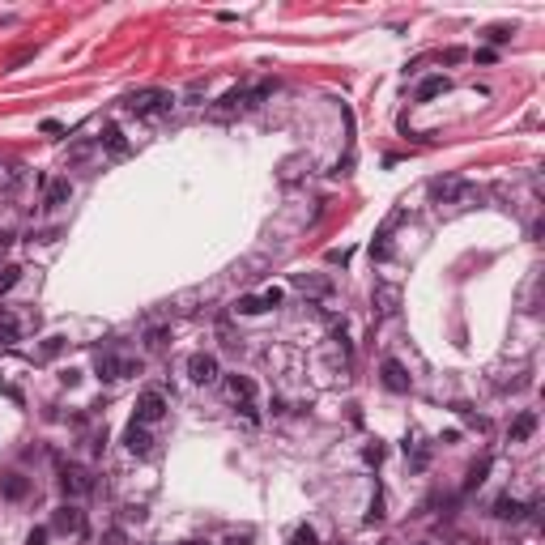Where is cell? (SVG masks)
<instances>
[{
  "label": "cell",
  "mask_w": 545,
  "mask_h": 545,
  "mask_svg": "<svg viewBox=\"0 0 545 545\" xmlns=\"http://www.w3.org/2000/svg\"><path fill=\"white\" fill-rule=\"evenodd\" d=\"M226 388H230V396H235L239 405L243 401H256V383H251L247 375H226Z\"/></svg>",
  "instance_id": "ffe728a7"
},
{
  "label": "cell",
  "mask_w": 545,
  "mask_h": 545,
  "mask_svg": "<svg viewBox=\"0 0 545 545\" xmlns=\"http://www.w3.org/2000/svg\"><path fill=\"white\" fill-rule=\"evenodd\" d=\"M383 520V494L375 490V498H371V511H366V524H379Z\"/></svg>",
  "instance_id": "83f0119b"
},
{
  "label": "cell",
  "mask_w": 545,
  "mask_h": 545,
  "mask_svg": "<svg viewBox=\"0 0 545 545\" xmlns=\"http://www.w3.org/2000/svg\"><path fill=\"white\" fill-rule=\"evenodd\" d=\"M26 545H47V529H30L26 533Z\"/></svg>",
  "instance_id": "836d02e7"
},
{
  "label": "cell",
  "mask_w": 545,
  "mask_h": 545,
  "mask_svg": "<svg viewBox=\"0 0 545 545\" xmlns=\"http://www.w3.org/2000/svg\"><path fill=\"white\" fill-rule=\"evenodd\" d=\"M68 197H73V183H68V179H51L43 205H47V209H60V205H68Z\"/></svg>",
  "instance_id": "e0dca14e"
},
{
  "label": "cell",
  "mask_w": 545,
  "mask_h": 545,
  "mask_svg": "<svg viewBox=\"0 0 545 545\" xmlns=\"http://www.w3.org/2000/svg\"><path fill=\"white\" fill-rule=\"evenodd\" d=\"M145 345L158 354V349H166L170 345V328H149V337H145Z\"/></svg>",
  "instance_id": "484cf974"
},
{
  "label": "cell",
  "mask_w": 545,
  "mask_h": 545,
  "mask_svg": "<svg viewBox=\"0 0 545 545\" xmlns=\"http://www.w3.org/2000/svg\"><path fill=\"white\" fill-rule=\"evenodd\" d=\"M268 94H272V81H260L256 90H247V103H243V111H251V107H260V103L268 99Z\"/></svg>",
  "instance_id": "d4e9b609"
},
{
  "label": "cell",
  "mask_w": 545,
  "mask_h": 545,
  "mask_svg": "<svg viewBox=\"0 0 545 545\" xmlns=\"http://www.w3.org/2000/svg\"><path fill=\"white\" fill-rule=\"evenodd\" d=\"M124 447H128L132 456H149L153 452V439H149V431H145L141 422H132L128 431H124Z\"/></svg>",
  "instance_id": "9c48e42d"
},
{
  "label": "cell",
  "mask_w": 545,
  "mask_h": 545,
  "mask_svg": "<svg viewBox=\"0 0 545 545\" xmlns=\"http://www.w3.org/2000/svg\"><path fill=\"white\" fill-rule=\"evenodd\" d=\"M494 516H498V520H524V516H529V507H524L520 498L503 494V498H494Z\"/></svg>",
  "instance_id": "2e32d148"
},
{
  "label": "cell",
  "mask_w": 545,
  "mask_h": 545,
  "mask_svg": "<svg viewBox=\"0 0 545 545\" xmlns=\"http://www.w3.org/2000/svg\"><path fill=\"white\" fill-rule=\"evenodd\" d=\"M226 545H251V533H239V537H230Z\"/></svg>",
  "instance_id": "74e56055"
},
{
  "label": "cell",
  "mask_w": 545,
  "mask_h": 545,
  "mask_svg": "<svg viewBox=\"0 0 545 545\" xmlns=\"http://www.w3.org/2000/svg\"><path fill=\"white\" fill-rule=\"evenodd\" d=\"M94 371H99V379L115 383V379L141 375V362H132V358H120V354H99V358H94Z\"/></svg>",
  "instance_id": "6da1fadb"
},
{
  "label": "cell",
  "mask_w": 545,
  "mask_h": 545,
  "mask_svg": "<svg viewBox=\"0 0 545 545\" xmlns=\"http://www.w3.org/2000/svg\"><path fill=\"white\" fill-rule=\"evenodd\" d=\"M294 286L303 290V294H316V299H328V294H333V281H324V277H307V272H294Z\"/></svg>",
  "instance_id": "5bb4252c"
},
{
  "label": "cell",
  "mask_w": 545,
  "mask_h": 545,
  "mask_svg": "<svg viewBox=\"0 0 545 545\" xmlns=\"http://www.w3.org/2000/svg\"><path fill=\"white\" fill-rule=\"evenodd\" d=\"M443 60H447V64H456V60H464V51H460V47H447V51H443Z\"/></svg>",
  "instance_id": "e575fe53"
},
{
  "label": "cell",
  "mask_w": 545,
  "mask_h": 545,
  "mask_svg": "<svg viewBox=\"0 0 545 545\" xmlns=\"http://www.w3.org/2000/svg\"><path fill=\"white\" fill-rule=\"evenodd\" d=\"M371 303H375V316L388 320V316H396V307H401V290L396 286H379Z\"/></svg>",
  "instance_id": "30bf717a"
},
{
  "label": "cell",
  "mask_w": 545,
  "mask_h": 545,
  "mask_svg": "<svg viewBox=\"0 0 545 545\" xmlns=\"http://www.w3.org/2000/svg\"><path fill=\"white\" fill-rule=\"evenodd\" d=\"M60 349H64V337H47V341H43V358H55Z\"/></svg>",
  "instance_id": "1f68e13d"
},
{
  "label": "cell",
  "mask_w": 545,
  "mask_h": 545,
  "mask_svg": "<svg viewBox=\"0 0 545 545\" xmlns=\"http://www.w3.org/2000/svg\"><path fill=\"white\" fill-rule=\"evenodd\" d=\"M0 494H5L9 503H22V498L30 494V481H26L22 473H9L5 481H0Z\"/></svg>",
  "instance_id": "9a60e30c"
},
{
  "label": "cell",
  "mask_w": 545,
  "mask_h": 545,
  "mask_svg": "<svg viewBox=\"0 0 545 545\" xmlns=\"http://www.w3.org/2000/svg\"><path fill=\"white\" fill-rule=\"evenodd\" d=\"M243 103H247V90L239 86V90H230L226 99H222L218 107L209 111V120H230V115H235V111H243Z\"/></svg>",
  "instance_id": "8fae6325"
},
{
  "label": "cell",
  "mask_w": 545,
  "mask_h": 545,
  "mask_svg": "<svg viewBox=\"0 0 545 545\" xmlns=\"http://www.w3.org/2000/svg\"><path fill=\"white\" fill-rule=\"evenodd\" d=\"M464 197H473V188L464 183V179H431V201H439V205H456V201H464Z\"/></svg>",
  "instance_id": "277c9868"
},
{
  "label": "cell",
  "mask_w": 545,
  "mask_h": 545,
  "mask_svg": "<svg viewBox=\"0 0 545 545\" xmlns=\"http://www.w3.org/2000/svg\"><path fill=\"white\" fill-rule=\"evenodd\" d=\"M490 464H494L490 456H481V460L473 464V469H469V477H464V494H469V490H477V485H481L485 477H490Z\"/></svg>",
  "instance_id": "7402d4cb"
},
{
  "label": "cell",
  "mask_w": 545,
  "mask_h": 545,
  "mask_svg": "<svg viewBox=\"0 0 545 545\" xmlns=\"http://www.w3.org/2000/svg\"><path fill=\"white\" fill-rule=\"evenodd\" d=\"M239 414H243V422H247V426H260V414H256V401H243V405H239Z\"/></svg>",
  "instance_id": "f1b7e54d"
},
{
  "label": "cell",
  "mask_w": 545,
  "mask_h": 545,
  "mask_svg": "<svg viewBox=\"0 0 545 545\" xmlns=\"http://www.w3.org/2000/svg\"><path fill=\"white\" fill-rule=\"evenodd\" d=\"M443 90H447V77H443V73H435V77H422V81H418V103H431V99H439Z\"/></svg>",
  "instance_id": "ac0fdd59"
},
{
  "label": "cell",
  "mask_w": 545,
  "mask_h": 545,
  "mask_svg": "<svg viewBox=\"0 0 545 545\" xmlns=\"http://www.w3.org/2000/svg\"><path fill=\"white\" fill-rule=\"evenodd\" d=\"M260 303H264V311H268V307H281V290H277V286H268L264 294H260Z\"/></svg>",
  "instance_id": "4dcf8cb0"
},
{
  "label": "cell",
  "mask_w": 545,
  "mask_h": 545,
  "mask_svg": "<svg viewBox=\"0 0 545 545\" xmlns=\"http://www.w3.org/2000/svg\"><path fill=\"white\" fill-rule=\"evenodd\" d=\"M99 141H103V149L111 153V158H128V141H124V132H120V128H103Z\"/></svg>",
  "instance_id": "d6986e66"
},
{
  "label": "cell",
  "mask_w": 545,
  "mask_h": 545,
  "mask_svg": "<svg viewBox=\"0 0 545 545\" xmlns=\"http://www.w3.org/2000/svg\"><path fill=\"white\" fill-rule=\"evenodd\" d=\"M17 337H22V324H17V316H13V311H5V307H0V341H5V345H13Z\"/></svg>",
  "instance_id": "44dd1931"
},
{
  "label": "cell",
  "mask_w": 545,
  "mask_h": 545,
  "mask_svg": "<svg viewBox=\"0 0 545 545\" xmlns=\"http://www.w3.org/2000/svg\"><path fill=\"white\" fill-rule=\"evenodd\" d=\"M362 460H366V464H379V460H383V447H379V443H366V447H362Z\"/></svg>",
  "instance_id": "f546056e"
},
{
  "label": "cell",
  "mask_w": 545,
  "mask_h": 545,
  "mask_svg": "<svg viewBox=\"0 0 545 545\" xmlns=\"http://www.w3.org/2000/svg\"><path fill=\"white\" fill-rule=\"evenodd\" d=\"M170 107H175V99L166 90H141V94H132V99H128L132 115H166Z\"/></svg>",
  "instance_id": "7a4b0ae2"
},
{
  "label": "cell",
  "mask_w": 545,
  "mask_h": 545,
  "mask_svg": "<svg viewBox=\"0 0 545 545\" xmlns=\"http://www.w3.org/2000/svg\"><path fill=\"white\" fill-rule=\"evenodd\" d=\"M533 431H537V414H533V409H524V414L511 422V431H507V435H511V443H529Z\"/></svg>",
  "instance_id": "4fadbf2b"
},
{
  "label": "cell",
  "mask_w": 545,
  "mask_h": 545,
  "mask_svg": "<svg viewBox=\"0 0 545 545\" xmlns=\"http://www.w3.org/2000/svg\"><path fill=\"white\" fill-rule=\"evenodd\" d=\"M485 38H490V43H507L511 30H507V26H490V30H485Z\"/></svg>",
  "instance_id": "d6a6232c"
},
{
  "label": "cell",
  "mask_w": 545,
  "mask_h": 545,
  "mask_svg": "<svg viewBox=\"0 0 545 545\" xmlns=\"http://www.w3.org/2000/svg\"><path fill=\"white\" fill-rule=\"evenodd\" d=\"M107 545H124V533H120V529H111V533H107Z\"/></svg>",
  "instance_id": "8d00e7d4"
},
{
  "label": "cell",
  "mask_w": 545,
  "mask_h": 545,
  "mask_svg": "<svg viewBox=\"0 0 545 545\" xmlns=\"http://www.w3.org/2000/svg\"><path fill=\"white\" fill-rule=\"evenodd\" d=\"M379 379H383V388H388V392H396V396H405V392H409V375H405V366H401L396 358H383V366H379Z\"/></svg>",
  "instance_id": "52a82bcc"
},
{
  "label": "cell",
  "mask_w": 545,
  "mask_h": 545,
  "mask_svg": "<svg viewBox=\"0 0 545 545\" xmlns=\"http://www.w3.org/2000/svg\"><path fill=\"white\" fill-rule=\"evenodd\" d=\"M51 529H55V533H64V537H81V533H86V516H81V507H73V503L55 507Z\"/></svg>",
  "instance_id": "8992f818"
},
{
  "label": "cell",
  "mask_w": 545,
  "mask_h": 545,
  "mask_svg": "<svg viewBox=\"0 0 545 545\" xmlns=\"http://www.w3.org/2000/svg\"><path fill=\"white\" fill-rule=\"evenodd\" d=\"M60 490H64L68 498H81V494L94 490V477L81 469V464H64V460H60Z\"/></svg>",
  "instance_id": "3957f363"
},
{
  "label": "cell",
  "mask_w": 545,
  "mask_h": 545,
  "mask_svg": "<svg viewBox=\"0 0 545 545\" xmlns=\"http://www.w3.org/2000/svg\"><path fill=\"white\" fill-rule=\"evenodd\" d=\"M188 375L197 383H213V379H218V358H213V354H192L188 358Z\"/></svg>",
  "instance_id": "ba28073f"
},
{
  "label": "cell",
  "mask_w": 545,
  "mask_h": 545,
  "mask_svg": "<svg viewBox=\"0 0 545 545\" xmlns=\"http://www.w3.org/2000/svg\"><path fill=\"white\" fill-rule=\"evenodd\" d=\"M239 316H260V311H264V303H260V294H247V299H239Z\"/></svg>",
  "instance_id": "4316f807"
},
{
  "label": "cell",
  "mask_w": 545,
  "mask_h": 545,
  "mask_svg": "<svg viewBox=\"0 0 545 545\" xmlns=\"http://www.w3.org/2000/svg\"><path fill=\"white\" fill-rule=\"evenodd\" d=\"M328 264H349V251H328Z\"/></svg>",
  "instance_id": "d590c367"
},
{
  "label": "cell",
  "mask_w": 545,
  "mask_h": 545,
  "mask_svg": "<svg viewBox=\"0 0 545 545\" xmlns=\"http://www.w3.org/2000/svg\"><path fill=\"white\" fill-rule=\"evenodd\" d=\"M396 222H401V213L383 222V230H379L375 243H371V260H388V256H392V243H388V239H392V226H396Z\"/></svg>",
  "instance_id": "7c38bea8"
},
{
  "label": "cell",
  "mask_w": 545,
  "mask_h": 545,
  "mask_svg": "<svg viewBox=\"0 0 545 545\" xmlns=\"http://www.w3.org/2000/svg\"><path fill=\"white\" fill-rule=\"evenodd\" d=\"M162 418H166V396L162 392H153V388H149V392L136 396V418L132 422L149 426V422H162Z\"/></svg>",
  "instance_id": "5b68a950"
},
{
  "label": "cell",
  "mask_w": 545,
  "mask_h": 545,
  "mask_svg": "<svg viewBox=\"0 0 545 545\" xmlns=\"http://www.w3.org/2000/svg\"><path fill=\"white\" fill-rule=\"evenodd\" d=\"M290 545H320V533L311 529V524H299V529L290 533Z\"/></svg>",
  "instance_id": "cb8c5ba5"
},
{
  "label": "cell",
  "mask_w": 545,
  "mask_h": 545,
  "mask_svg": "<svg viewBox=\"0 0 545 545\" xmlns=\"http://www.w3.org/2000/svg\"><path fill=\"white\" fill-rule=\"evenodd\" d=\"M405 456H409V464H414V469H426V464H431V452H426L418 439H405Z\"/></svg>",
  "instance_id": "603a6c76"
}]
</instances>
